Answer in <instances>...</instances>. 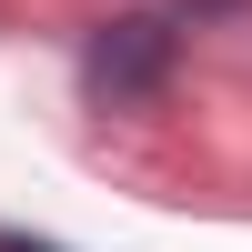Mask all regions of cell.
<instances>
[{
	"instance_id": "1",
	"label": "cell",
	"mask_w": 252,
	"mask_h": 252,
	"mask_svg": "<svg viewBox=\"0 0 252 252\" xmlns=\"http://www.w3.org/2000/svg\"><path fill=\"white\" fill-rule=\"evenodd\" d=\"M91 91L101 101H152L161 81H172V20H152V10H121V20H101V40H91Z\"/></svg>"
},
{
	"instance_id": "2",
	"label": "cell",
	"mask_w": 252,
	"mask_h": 252,
	"mask_svg": "<svg viewBox=\"0 0 252 252\" xmlns=\"http://www.w3.org/2000/svg\"><path fill=\"white\" fill-rule=\"evenodd\" d=\"M0 252H51V242H20V232H0Z\"/></svg>"
}]
</instances>
